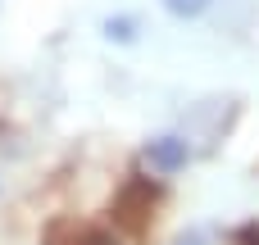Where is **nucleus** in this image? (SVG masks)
<instances>
[{
	"instance_id": "1",
	"label": "nucleus",
	"mask_w": 259,
	"mask_h": 245,
	"mask_svg": "<svg viewBox=\"0 0 259 245\" xmlns=\"http://www.w3.org/2000/svg\"><path fill=\"white\" fill-rule=\"evenodd\" d=\"M146 159H150V168H159V173H178V168L191 159V145H187L182 136H155V141L146 145Z\"/></svg>"
},
{
	"instance_id": "2",
	"label": "nucleus",
	"mask_w": 259,
	"mask_h": 245,
	"mask_svg": "<svg viewBox=\"0 0 259 245\" xmlns=\"http://www.w3.org/2000/svg\"><path fill=\"white\" fill-rule=\"evenodd\" d=\"M159 5H164L173 18H182V23H187V18H200V14H205L214 0H159Z\"/></svg>"
},
{
	"instance_id": "3",
	"label": "nucleus",
	"mask_w": 259,
	"mask_h": 245,
	"mask_svg": "<svg viewBox=\"0 0 259 245\" xmlns=\"http://www.w3.org/2000/svg\"><path fill=\"white\" fill-rule=\"evenodd\" d=\"M105 36H109V41H132V36H137V18H132V14L105 18Z\"/></svg>"
},
{
	"instance_id": "4",
	"label": "nucleus",
	"mask_w": 259,
	"mask_h": 245,
	"mask_svg": "<svg viewBox=\"0 0 259 245\" xmlns=\"http://www.w3.org/2000/svg\"><path fill=\"white\" fill-rule=\"evenodd\" d=\"M173 245H205V232H187L182 241H173Z\"/></svg>"
}]
</instances>
